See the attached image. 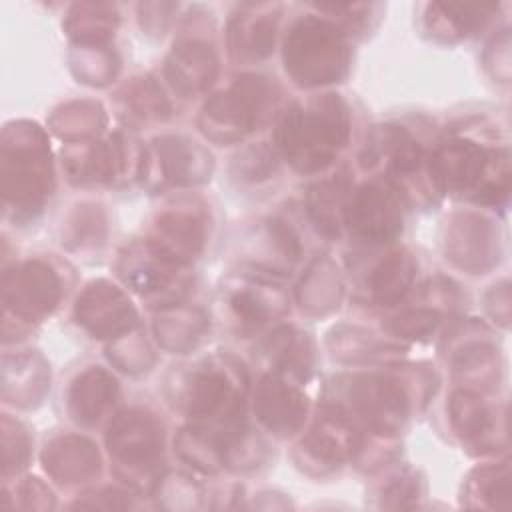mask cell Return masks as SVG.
Instances as JSON below:
<instances>
[{
  "label": "cell",
  "instance_id": "cell-9",
  "mask_svg": "<svg viewBox=\"0 0 512 512\" xmlns=\"http://www.w3.org/2000/svg\"><path fill=\"white\" fill-rule=\"evenodd\" d=\"M186 264L166 254L150 238L132 242L120 252L118 274L122 282L144 298H154L152 304L170 308L186 294L188 280Z\"/></svg>",
  "mask_w": 512,
  "mask_h": 512
},
{
  "label": "cell",
  "instance_id": "cell-10",
  "mask_svg": "<svg viewBox=\"0 0 512 512\" xmlns=\"http://www.w3.org/2000/svg\"><path fill=\"white\" fill-rule=\"evenodd\" d=\"M402 196L384 178L358 186L346 204L344 224L366 244H384L402 232Z\"/></svg>",
  "mask_w": 512,
  "mask_h": 512
},
{
  "label": "cell",
  "instance_id": "cell-33",
  "mask_svg": "<svg viewBox=\"0 0 512 512\" xmlns=\"http://www.w3.org/2000/svg\"><path fill=\"white\" fill-rule=\"evenodd\" d=\"M278 168L276 152L266 144H254L242 150L232 164V170L238 178L248 182H260L270 178Z\"/></svg>",
  "mask_w": 512,
  "mask_h": 512
},
{
  "label": "cell",
  "instance_id": "cell-13",
  "mask_svg": "<svg viewBox=\"0 0 512 512\" xmlns=\"http://www.w3.org/2000/svg\"><path fill=\"white\" fill-rule=\"evenodd\" d=\"M364 430L346 414L326 404L312 430L304 436L300 450L308 462L334 470L346 460H354L364 450Z\"/></svg>",
  "mask_w": 512,
  "mask_h": 512
},
{
  "label": "cell",
  "instance_id": "cell-21",
  "mask_svg": "<svg viewBox=\"0 0 512 512\" xmlns=\"http://www.w3.org/2000/svg\"><path fill=\"white\" fill-rule=\"evenodd\" d=\"M448 410L452 428L466 446L478 450H490L494 446L492 438L496 436L494 430L498 428L494 418L496 412L482 398V394L460 388L452 392Z\"/></svg>",
  "mask_w": 512,
  "mask_h": 512
},
{
  "label": "cell",
  "instance_id": "cell-36",
  "mask_svg": "<svg viewBox=\"0 0 512 512\" xmlns=\"http://www.w3.org/2000/svg\"><path fill=\"white\" fill-rule=\"evenodd\" d=\"M420 494V480L416 472L406 470L394 476L382 490V506L386 508H408L414 506Z\"/></svg>",
  "mask_w": 512,
  "mask_h": 512
},
{
  "label": "cell",
  "instance_id": "cell-25",
  "mask_svg": "<svg viewBox=\"0 0 512 512\" xmlns=\"http://www.w3.org/2000/svg\"><path fill=\"white\" fill-rule=\"evenodd\" d=\"M418 264L406 250L388 252L370 272L368 288L378 306H394L410 292Z\"/></svg>",
  "mask_w": 512,
  "mask_h": 512
},
{
  "label": "cell",
  "instance_id": "cell-12",
  "mask_svg": "<svg viewBox=\"0 0 512 512\" xmlns=\"http://www.w3.org/2000/svg\"><path fill=\"white\" fill-rule=\"evenodd\" d=\"M76 322L94 338H122L138 322L128 296L108 280L90 282L76 300Z\"/></svg>",
  "mask_w": 512,
  "mask_h": 512
},
{
  "label": "cell",
  "instance_id": "cell-15",
  "mask_svg": "<svg viewBox=\"0 0 512 512\" xmlns=\"http://www.w3.org/2000/svg\"><path fill=\"white\" fill-rule=\"evenodd\" d=\"M152 152L160 180L172 186H192L206 182L212 174V156L184 136H160L152 140Z\"/></svg>",
  "mask_w": 512,
  "mask_h": 512
},
{
  "label": "cell",
  "instance_id": "cell-22",
  "mask_svg": "<svg viewBox=\"0 0 512 512\" xmlns=\"http://www.w3.org/2000/svg\"><path fill=\"white\" fill-rule=\"evenodd\" d=\"M446 244L450 258L472 274H482L494 262V232L490 222L476 214H462L460 222H454Z\"/></svg>",
  "mask_w": 512,
  "mask_h": 512
},
{
  "label": "cell",
  "instance_id": "cell-3",
  "mask_svg": "<svg viewBox=\"0 0 512 512\" xmlns=\"http://www.w3.org/2000/svg\"><path fill=\"white\" fill-rule=\"evenodd\" d=\"M54 190L50 148L42 128L16 122L2 134V194L6 208L20 214L42 210Z\"/></svg>",
  "mask_w": 512,
  "mask_h": 512
},
{
  "label": "cell",
  "instance_id": "cell-19",
  "mask_svg": "<svg viewBox=\"0 0 512 512\" xmlns=\"http://www.w3.org/2000/svg\"><path fill=\"white\" fill-rule=\"evenodd\" d=\"M120 388L116 378L104 368L92 366L80 372L68 390V408L76 422L96 424L118 400Z\"/></svg>",
  "mask_w": 512,
  "mask_h": 512
},
{
  "label": "cell",
  "instance_id": "cell-14",
  "mask_svg": "<svg viewBox=\"0 0 512 512\" xmlns=\"http://www.w3.org/2000/svg\"><path fill=\"white\" fill-rule=\"evenodd\" d=\"M254 414L272 434H296L308 414V398L278 374H266L254 394Z\"/></svg>",
  "mask_w": 512,
  "mask_h": 512
},
{
  "label": "cell",
  "instance_id": "cell-28",
  "mask_svg": "<svg viewBox=\"0 0 512 512\" xmlns=\"http://www.w3.org/2000/svg\"><path fill=\"white\" fill-rule=\"evenodd\" d=\"M430 28L446 40L464 38L482 28L486 20L498 10L494 4H430Z\"/></svg>",
  "mask_w": 512,
  "mask_h": 512
},
{
  "label": "cell",
  "instance_id": "cell-11",
  "mask_svg": "<svg viewBox=\"0 0 512 512\" xmlns=\"http://www.w3.org/2000/svg\"><path fill=\"white\" fill-rule=\"evenodd\" d=\"M62 298L58 272L42 260L14 264L2 278V302L6 314L22 322H40L52 314Z\"/></svg>",
  "mask_w": 512,
  "mask_h": 512
},
{
  "label": "cell",
  "instance_id": "cell-4",
  "mask_svg": "<svg viewBox=\"0 0 512 512\" xmlns=\"http://www.w3.org/2000/svg\"><path fill=\"white\" fill-rule=\"evenodd\" d=\"M432 154V168L444 190L466 194L480 204H502L508 196V150L486 148L468 138H450Z\"/></svg>",
  "mask_w": 512,
  "mask_h": 512
},
{
  "label": "cell",
  "instance_id": "cell-20",
  "mask_svg": "<svg viewBox=\"0 0 512 512\" xmlns=\"http://www.w3.org/2000/svg\"><path fill=\"white\" fill-rule=\"evenodd\" d=\"M46 472L60 484H76L90 480L100 470V454L96 446L82 436H60L46 444L42 454Z\"/></svg>",
  "mask_w": 512,
  "mask_h": 512
},
{
  "label": "cell",
  "instance_id": "cell-32",
  "mask_svg": "<svg viewBox=\"0 0 512 512\" xmlns=\"http://www.w3.org/2000/svg\"><path fill=\"white\" fill-rule=\"evenodd\" d=\"M106 124L104 110L98 102H70L54 116V130L68 140L82 142L92 138Z\"/></svg>",
  "mask_w": 512,
  "mask_h": 512
},
{
  "label": "cell",
  "instance_id": "cell-27",
  "mask_svg": "<svg viewBox=\"0 0 512 512\" xmlns=\"http://www.w3.org/2000/svg\"><path fill=\"white\" fill-rule=\"evenodd\" d=\"M118 14L112 4H74L66 30L78 46H104L116 30Z\"/></svg>",
  "mask_w": 512,
  "mask_h": 512
},
{
  "label": "cell",
  "instance_id": "cell-1",
  "mask_svg": "<svg viewBox=\"0 0 512 512\" xmlns=\"http://www.w3.org/2000/svg\"><path fill=\"white\" fill-rule=\"evenodd\" d=\"M274 140L282 158L302 174L334 164L350 140V110L338 94L294 104L278 122Z\"/></svg>",
  "mask_w": 512,
  "mask_h": 512
},
{
  "label": "cell",
  "instance_id": "cell-24",
  "mask_svg": "<svg viewBox=\"0 0 512 512\" xmlns=\"http://www.w3.org/2000/svg\"><path fill=\"white\" fill-rule=\"evenodd\" d=\"M350 194L352 186L346 172H338L332 178L320 180L308 188L306 212L318 232L328 238L340 236V226L344 224V212Z\"/></svg>",
  "mask_w": 512,
  "mask_h": 512
},
{
  "label": "cell",
  "instance_id": "cell-6",
  "mask_svg": "<svg viewBox=\"0 0 512 512\" xmlns=\"http://www.w3.org/2000/svg\"><path fill=\"white\" fill-rule=\"evenodd\" d=\"M336 396L330 406L346 414L362 430L394 436L410 414L406 386L386 374H346L334 378Z\"/></svg>",
  "mask_w": 512,
  "mask_h": 512
},
{
  "label": "cell",
  "instance_id": "cell-8",
  "mask_svg": "<svg viewBox=\"0 0 512 512\" xmlns=\"http://www.w3.org/2000/svg\"><path fill=\"white\" fill-rule=\"evenodd\" d=\"M106 446L116 462V472L126 470L120 478L142 488L148 480L158 482V468L164 454L162 422L140 408H130L114 416L106 432Z\"/></svg>",
  "mask_w": 512,
  "mask_h": 512
},
{
  "label": "cell",
  "instance_id": "cell-29",
  "mask_svg": "<svg viewBox=\"0 0 512 512\" xmlns=\"http://www.w3.org/2000/svg\"><path fill=\"white\" fill-rule=\"evenodd\" d=\"M228 310L242 334L260 330L274 314L280 312L278 304L264 294L262 284L256 280H244L228 292Z\"/></svg>",
  "mask_w": 512,
  "mask_h": 512
},
{
  "label": "cell",
  "instance_id": "cell-18",
  "mask_svg": "<svg viewBox=\"0 0 512 512\" xmlns=\"http://www.w3.org/2000/svg\"><path fill=\"white\" fill-rule=\"evenodd\" d=\"M64 166L72 182L112 180L126 166L124 142L116 134L104 142H70L64 152Z\"/></svg>",
  "mask_w": 512,
  "mask_h": 512
},
{
  "label": "cell",
  "instance_id": "cell-23",
  "mask_svg": "<svg viewBox=\"0 0 512 512\" xmlns=\"http://www.w3.org/2000/svg\"><path fill=\"white\" fill-rule=\"evenodd\" d=\"M204 222L188 210H166L156 218L152 242L182 264L194 260L204 246Z\"/></svg>",
  "mask_w": 512,
  "mask_h": 512
},
{
  "label": "cell",
  "instance_id": "cell-34",
  "mask_svg": "<svg viewBox=\"0 0 512 512\" xmlns=\"http://www.w3.org/2000/svg\"><path fill=\"white\" fill-rule=\"evenodd\" d=\"M440 324V314L434 308H412L406 310L394 318H390L384 324V330H388L392 336L398 338H410L420 340L430 336L436 326Z\"/></svg>",
  "mask_w": 512,
  "mask_h": 512
},
{
  "label": "cell",
  "instance_id": "cell-2",
  "mask_svg": "<svg viewBox=\"0 0 512 512\" xmlns=\"http://www.w3.org/2000/svg\"><path fill=\"white\" fill-rule=\"evenodd\" d=\"M248 376L230 360L198 366L184 394L190 424L220 434L230 444V456L244 434V394Z\"/></svg>",
  "mask_w": 512,
  "mask_h": 512
},
{
  "label": "cell",
  "instance_id": "cell-5",
  "mask_svg": "<svg viewBox=\"0 0 512 512\" xmlns=\"http://www.w3.org/2000/svg\"><path fill=\"white\" fill-rule=\"evenodd\" d=\"M282 56L288 76L302 88L340 82L350 66L344 28L314 14L292 22L284 36Z\"/></svg>",
  "mask_w": 512,
  "mask_h": 512
},
{
  "label": "cell",
  "instance_id": "cell-7",
  "mask_svg": "<svg viewBox=\"0 0 512 512\" xmlns=\"http://www.w3.org/2000/svg\"><path fill=\"white\" fill-rule=\"evenodd\" d=\"M278 86L256 74L238 76L226 90L206 100L200 114L202 134L218 144H232L256 130L276 106Z\"/></svg>",
  "mask_w": 512,
  "mask_h": 512
},
{
  "label": "cell",
  "instance_id": "cell-16",
  "mask_svg": "<svg viewBox=\"0 0 512 512\" xmlns=\"http://www.w3.org/2000/svg\"><path fill=\"white\" fill-rule=\"evenodd\" d=\"M280 20L278 4H244L228 28L230 54L260 60L274 50Z\"/></svg>",
  "mask_w": 512,
  "mask_h": 512
},
{
  "label": "cell",
  "instance_id": "cell-35",
  "mask_svg": "<svg viewBox=\"0 0 512 512\" xmlns=\"http://www.w3.org/2000/svg\"><path fill=\"white\" fill-rule=\"evenodd\" d=\"M130 96H132L130 102L136 110L134 114H140L142 118L162 120L170 112L168 102L164 100L162 92L158 90V86L152 80H140V82L132 84Z\"/></svg>",
  "mask_w": 512,
  "mask_h": 512
},
{
  "label": "cell",
  "instance_id": "cell-31",
  "mask_svg": "<svg viewBox=\"0 0 512 512\" xmlns=\"http://www.w3.org/2000/svg\"><path fill=\"white\" fill-rule=\"evenodd\" d=\"M454 372L464 382V388L478 384L480 390L492 388L500 378L498 350L486 342H472L458 352Z\"/></svg>",
  "mask_w": 512,
  "mask_h": 512
},
{
  "label": "cell",
  "instance_id": "cell-17",
  "mask_svg": "<svg viewBox=\"0 0 512 512\" xmlns=\"http://www.w3.org/2000/svg\"><path fill=\"white\" fill-rule=\"evenodd\" d=\"M172 88L182 96H194L208 88L218 74V58L210 44L182 40L174 44L164 66Z\"/></svg>",
  "mask_w": 512,
  "mask_h": 512
},
{
  "label": "cell",
  "instance_id": "cell-30",
  "mask_svg": "<svg viewBox=\"0 0 512 512\" xmlns=\"http://www.w3.org/2000/svg\"><path fill=\"white\" fill-rule=\"evenodd\" d=\"M464 496L468 506L508 508L510 506V466L508 462L476 468L466 482Z\"/></svg>",
  "mask_w": 512,
  "mask_h": 512
},
{
  "label": "cell",
  "instance_id": "cell-37",
  "mask_svg": "<svg viewBox=\"0 0 512 512\" xmlns=\"http://www.w3.org/2000/svg\"><path fill=\"white\" fill-rule=\"evenodd\" d=\"M74 506L82 508H128L130 498L126 492H120L116 488H102L92 494H84L82 500H78Z\"/></svg>",
  "mask_w": 512,
  "mask_h": 512
},
{
  "label": "cell",
  "instance_id": "cell-26",
  "mask_svg": "<svg viewBox=\"0 0 512 512\" xmlns=\"http://www.w3.org/2000/svg\"><path fill=\"white\" fill-rule=\"evenodd\" d=\"M266 350L278 376H294L306 380L312 372V340L306 332H300L290 326L274 330L268 338Z\"/></svg>",
  "mask_w": 512,
  "mask_h": 512
}]
</instances>
